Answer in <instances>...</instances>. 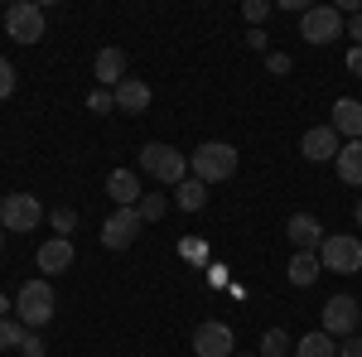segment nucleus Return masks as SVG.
Instances as JSON below:
<instances>
[{
    "instance_id": "obj_1",
    "label": "nucleus",
    "mask_w": 362,
    "mask_h": 357,
    "mask_svg": "<svg viewBox=\"0 0 362 357\" xmlns=\"http://www.w3.org/2000/svg\"><path fill=\"white\" fill-rule=\"evenodd\" d=\"M189 174L203 179V184H223L237 174V150L227 140H203L194 155H189Z\"/></svg>"
},
{
    "instance_id": "obj_2",
    "label": "nucleus",
    "mask_w": 362,
    "mask_h": 357,
    "mask_svg": "<svg viewBox=\"0 0 362 357\" xmlns=\"http://www.w3.org/2000/svg\"><path fill=\"white\" fill-rule=\"evenodd\" d=\"M140 169L155 174L165 189H179V184L189 179V160H184L174 145H165V140H150V145L140 150Z\"/></svg>"
},
{
    "instance_id": "obj_3",
    "label": "nucleus",
    "mask_w": 362,
    "mask_h": 357,
    "mask_svg": "<svg viewBox=\"0 0 362 357\" xmlns=\"http://www.w3.org/2000/svg\"><path fill=\"white\" fill-rule=\"evenodd\" d=\"M15 319H20L29 333L44 329V324L54 319V285H49V280H29V285H20V300H15Z\"/></svg>"
},
{
    "instance_id": "obj_4",
    "label": "nucleus",
    "mask_w": 362,
    "mask_h": 357,
    "mask_svg": "<svg viewBox=\"0 0 362 357\" xmlns=\"http://www.w3.org/2000/svg\"><path fill=\"white\" fill-rule=\"evenodd\" d=\"M319 261H324V271L358 275V271H362V242L353 237V232H334V237H324V247H319Z\"/></svg>"
},
{
    "instance_id": "obj_5",
    "label": "nucleus",
    "mask_w": 362,
    "mask_h": 357,
    "mask_svg": "<svg viewBox=\"0 0 362 357\" xmlns=\"http://www.w3.org/2000/svg\"><path fill=\"white\" fill-rule=\"evenodd\" d=\"M343 29H348V20L338 15L334 5H309L305 15H300V34H305V44H334V39H343Z\"/></svg>"
},
{
    "instance_id": "obj_6",
    "label": "nucleus",
    "mask_w": 362,
    "mask_h": 357,
    "mask_svg": "<svg viewBox=\"0 0 362 357\" xmlns=\"http://www.w3.org/2000/svg\"><path fill=\"white\" fill-rule=\"evenodd\" d=\"M44 222V208L34 193H5L0 198V227L5 232H34Z\"/></svg>"
},
{
    "instance_id": "obj_7",
    "label": "nucleus",
    "mask_w": 362,
    "mask_h": 357,
    "mask_svg": "<svg viewBox=\"0 0 362 357\" xmlns=\"http://www.w3.org/2000/svg\"><path fill=\"white\" fill-rule=\"evenodd\" d=\"M5 34H10L15 44H39V39H44V5H34V0L10 5V10H5Z\"/></svg>"
},
{
    "instance_id": "obj_8",
    "label": "nucleus",
    "mask_w": 362,
    "mask_h": 357,
    "mask_svg": "<svg viewBox=\"0 0 362 357\" xmlns=\"http://www.w3.org/2000/svg\"><path fill=\"white\" fill-rule=\"evenodd\" d=\"M140 227H145V218H140L136 208H116L112 218L102 222V247L126 251V247H131V242L140 237Z\"/></svg>"
},
{
    "instance_id": "obj_9",
    "label": "nucleus",
    "mask_w": 362,
    "mask_h": 357,
    "mask_svg": "<svg viewBox=\"0 0 362 357\" xmlns=\"http://www.w3.org/2000/svg\"><path fill=\"white\" fill-rule=\"evenodd\" d=\"M362 309L353 295H334V300L324 304V333L329 338H353V329H358Z\"/></svg>"
},
{
    "instance_id": "obj_10",
    "label": "nucleus",
    "mask_w": 362,
    "mask_h": 357,
    "mask_svg": "<svg viewBox=\"0 0 362 357\" xmlns=\"http://www.w3.org/2000/svg\"><path fill=\"white\" fill-rule=\"evenodd\" d=\"M338 140L343 136H338L334 126H309L305 140H300V155H305V160H319V165H324V160H338V150H343Z\"/></svg>"
},
{
    "instance_id": "obj_11",
    "label": "nucleus",
    "mask_w": 362,
    "mask_h": 357,
    "mask_svg": "<svg viewBox=\"0 0 362 357\" xmlns=\"http://www.w3.org/2000/svg\"><path fill=\"white\" fill-rule=\"evenodd\" d=\"M194 357H232V329L227 324H198L194 329Z\"/></svg>"
},
{
    "instance_id": "obj_12",
    "label": "nucleus",
    "mask_w": 362,
    "mask_h": 357,
    "mask_svg": "<svg viewBox=\"0 0 362 357\" xmlns=\"http://www.w3.org/2000/svg\"><path fill=\"white\" fill-rule=\"evenodd\" d=\"M285 237H290L295 251H319L324 247V227H319V218H309V213H295V218L285 222Z\"/></svg>"
},
{
    "instance_id": "obj_13",
    "label": "nucleus",
    "mask_w": 362,
    "mask_h": 357,
    "mask_svg": "<svg viewBox=\"0 0 362 357\" xmlns=\"http://www.w3.org/2000/svg\"><path fill=\"white\" fill-rule=\"evenodd\" d=\"M107 193H112L116 208H136L140 198H145V193H140V174H136V169H112V174H107Z\"/></svg>"
},
{
    "instance_id": "obj_14",
    "label": "nucleus",
    "mask_w": 362,
    "mask_h": 357,
    "mask_svg": "<svg viewBox=\"0 0 362 357\" xmlns=\"http://www.w3.org/2000/svg\"><path fill=\"white\" fill-rule=\"evenodd\" d=\"M92 73H97V87L116 92V87L126 83V54H121V49H102V54H97V68H92Z\"/></svg>"
},
{
    "instance_id": "obj_15",
    "label": "nucleus",
    "mask_w": 362,
    "mask_h": 357,
    "mask_svg": "<svg viewBox=\"0 0 362 357\" xmlns=\"http://www.w3.org/2000/svg\"><path fill=\"white\" fill-rule=\"evenodd\" d=\"M334 126L338 136H348V140H362V102H353V97H338L334 102Z\"/></svg>"
},
{
    "instance_id": "obj_16",
    "label": "nucleus",
    "mask_w": 362,
    "mask_h": 357,
    "mask_svg": "<svg viewBox=\"0 0 362 357\" xmlns=\"http://www.w3.org/2000/svg\"><path fill=\"white\" fill-rule=\"evenodd\" d=\"M73 256H78V251H73V242L54 237V242H44V247H39V271H44V275L68 271V266H73Z\"/></svg>"
},
{
    "instance_id": "obj_17",
    "label": "nucleus",
    "mask_w": 362,
    "mask_h": 357,
    "mask_svg": "<svg viewBox=\"0 0 362 357\" xmlns=\"http://www.w3.org/2000/svg\"><path fill=\"white\" fill-rule=\"evenodd\" d=\"M319 271H324V261H319V251H295L290 256V266H285V275H290V285H314L319 280Z\"/></svg>"
},
{
    "instance_id": "obj_18",
    "label": "nucleus",
    "mask_w": 362,
    "mask_h": 357,
    "mask_svg": "<svg viewBox=\"0 0 362 357\" xmlns=\"http://www.w3.org/2000/svg\"><path fill=\"white\" fill-rule=\"evenodd\" d=\"M338 179H343V184H358L362 189V140H348V145H343V150H338Z\"/></svg>"
},
{
    "instance_id": "obj_19",
    "label": "nucleus",
    "mask_w": 362,
    "mask_h": 357,
    "mask_svg": "<svg viewBox=\"0 0 362 357\" xmlns=\"http://www.w3.org/2000/svg\"><path fill=\"white\" fill-rule=\"evenodd\" d=\"M116 107L121 111H145L150 107V87L140 83V78H126V83L116 87Z\"/></svg>"
},
{
    "instance_id": "obj_20",
    "label": "nucleus",
    "mask_w": 362,
    "mask_h": 357,
    "mask_svg": "<svg viewBox=\"0 0 362 357\" xmlns=\"http://www.w3.org/2000/svg\"><path fill=\"white\" fill-rule=\"evenodd\" d=\"M295 357H338V343L324 329H314V333H305V338L295 343Z\"/></svg>"
},
{
    "instance_id": "obj_21",
    "label": "nucleus",
    "mask_w": 362,
    "mask_h": 357,
    "mask_svg": "<svg viewBox=\"0 0 362 357\" xmlns=\"http://www.w3.org/2000/svg\"><path fill=\"white\" fill-rule=\"evenodd\" d=\"M174 203H179V208H184V213H198V208H203V203H208V184H203V179H194V174H189V179H184V184H179V189H174Z\"/></svg>"
},
{
    "instance_id": "obj_22",
    "label": "nucleus",
    "mask_w": 362,
    "mask_h": 357,
    "mask_svg": "<svg viewBox=\"0 0 362 357\" xmlns=\"http://www.w3.org/2000/svg\"><path fill=\"white\" fill-rule=\"evenodd\" d=\"M285 348H295V343L285 338V329H271L266 338H261V353L256 357H285Z\"/></svg>"
},
{
    "instance_id": "obj_23",
    "label": "nucleus",
    "mask_w": 362,
    "mask_h": 357,
    "mask_svg": "<svg viewBox=\"0 0 362 357\" xmlns=\"http://www.w3.org/2000/svg\"><path fill=\"white\" fill-rule=\"evenodd\" d=\"M25 324H20V319H0V348H20V343H25Z\"/></svg>"
},
{
    "instance_id": "obj_24",
    "label": "nucleus",
    "mask_w": 362,
    "mask_h": 357,
    "mask_svg": "<svg viewBox=\"0 0 362 357\" xmlns=\"http://www.w3.org/2000/svg\"><path fill=\"white\" fill-rule=\"evenodd\" d=\"M87 107H92V116H107V111H116V92L92 87V92H87Z\"/></svg>"
},
{
    "instance_id": "obj_25",
    "label": "nucleus",
    "mask_w": 362,
    "mask_h": 357,
    "mask_svg": "<svg viewBox=\"0 0 362 357\" xmlns=\"http://www.w3.org/2000/svg\"><path fill=\"white\" fill-rule=\"evenodd\" d=\"M136 213L145 222H155V218H165V193H145V198H140L136 203Z\"/></svg>"
},
{
    "instance_id": "obj_26",
    "label": "nucleus",
    "mask_w": 362,
    "mask_h": 357,
    "mask_svg": "<svg viewBox=\"0 0 362 357\" xmlns=\"http://www.w3.org/2000/svg\"><path fill=\"white\" fill-rule=\"evenodd\" d=\"M242 15H247V25H261V20L271 15V0H247V5H242Z\"/></svg>"
},
{
    "instance_id": "obj_27",
    "label": "nucleus",
    "mask_w": 362,
    "mask_h": 357,
    "mask_svg": "<svg viewBox=\"0 0 362 357\" xmlns=\"http://www.w3.org/2000/svg\"><path fill=\"white\" fill-rule=\"evenodd\" d=\"M15 92V68H10V58H0V102Z\"/></svg>"
},
{
    "instance_id": "obj_28",
    "label": "nucleus",
    "mask_w": 362,
    "mask_h": 357,
    "mask_svg": "<svg viewBox=\"0 0 362 357\" xmlns=\"http://www.w3.org/2000/svg\"><path fill=\"white\" fill-rule=\"evenodd\" d=\"M54 227L58 232H73V227H78V213H73V208H54Z\"/></svg>"
},
{
    "instance_id": "obj_29",
    "label": "nucleus",
    "mask_w": 362,
    "mask_h": 357,
    "mask_svg": "<svg viewBox=\"0 0 362 357\" xmlns=\"http://www.w3.org/2000/svg\"><path fill=\"white\" fill-rule=\"evenodd\" d=\"M20 353H25V357H44L49 348H44V338H39V333H25V343H20Z\"/></svg>"
},
{
    "instance_id": "obj_30",
    "label": "nucleus",
    "mask_w": 362,
    "mask_h": 357,
    "mask_svg": "<svg viewBox=\"0 0 362 357\" xmlns=\"http://www.w3.org/2000/svg\"><path fill=\"white\" fill-rule=\"evenodd\" d=\"M266 68H271V73H290L295 58H290V54H266Z\"/></svg>"
},
{
    "instance_id": "obj_31",
    "label": "nucleus",
    "mask_w": 362,
    "mask_h": 357,
    "mask_svg": "<svg viewBox=\"0 0 362 357\" xmlns=\"http://www.w3.org/2000/svg\"><path fill=\"white\" fill-rule=\"evenodd\" d=\"M338 357H362V338L358 333H353L348 343H338Z\"/></svg>"
},
{
    "instance_id": "obj_32",
    "label": "nucleus",
    "mask_w": 362,
    "mask_h": 357,
    "mask_svg": "<svg viewBox=\"0 0 362 357\" xmlns=\"http://www.w3.org/2000/svg\"><path fill=\"white\" fill-rule=\"evenodd\" d=\"M348 39H358V49H362V10L348 20Z\"/></svg>"
},
{
    "instance_id": "obj_33",
    "label": "nucleus",
    "mask_w": 362,
    "mask_h": 357,
    "mask_svg": "<svg viewBox=\"0 0 362 357\" xmlns=\"http://www.w3.org/2000/svg\"><path fill=\"white\" fill-rule=\"evenodd\" d=\"M348 68H353V73L362 78V49H353V54H348Z\"/></svg>"
},
{
    "instance_id": "obj_34",
    "label": "nucleus",
    "mask_w": 362,
    "mask_h": 357,
    "mask_svg": "<svg viewBox=\"0 0 362 357\" xmlns=\"http://www.w3.org/2000/svg\"><path fill=\"white\" fill-rule=\"evenodd\" d=\"M10 309H15V304H10L5 295H0V319H10Z\"/></svg>"
},
{
    "instance_id": "obj_35",
    "label": "nucleus",
    "mask_w": 362,
    "mask_h": 357,
    "mask_svg": "<svg viewBox=\"0 0 362 357\" xmlns=\"http://www.w3.org/2000/svg\"><path fill=\"white\" fill-rule=\"evenodd\" d=\"M0 251H5V227H0Z\"/></svg>"
},
{
    "instance_id": "obj_36",
    "label": "nucleus",
    "mask_w": 362,
    "mask_h": 357,
    "mask_svg": "<svg viewBox=\"0 0 362 357\" xmlns=\"http://www.w3.org/2000/svg\"><path fill=\"white\" fill-rule=\"evenodd\" d=\"M358 227H362V203H358Z\"/></svg>"
},
{
    "instance_id": "obj_37",
    "label": "nucleus",
    "mask_w": 362,
    "mask_h": 357,
    "mask_svg": "<svg viewBox=\"0 0 362 357\" xmlns=\"http://www.w3.org/2000/svg\"><path fill=\"white\" fill-rule=\"evenodd\" d=\"M232 357H251V353H232Z\"/></svg>"
}]
</instances>
